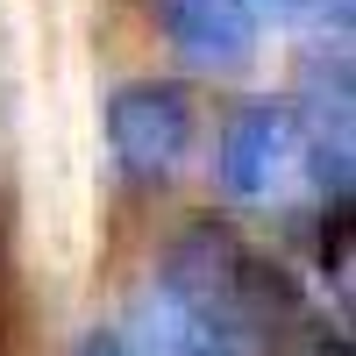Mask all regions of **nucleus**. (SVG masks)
Returning a JSON list of instances; mask_svg holds the SVG:
<instances>
[{"label":"nucleus","instance_id":"nucleus-2","mask_svg":"<svg viewBox=\"0 0 356 356\" xmlns=\"http://www.w3.org/2000/svg\"><path fill=\"white\" fill-rule=\"evenodd\" d=\"M221 193L228 200H278L285 178L300 171V122H292V107L278 100H250L228 114L221 129Z\"/></svg>","mask_w":356,"mask_h":356},{"label":"nucleus","instance_id":"nucleus-5","mask_svg":"<svg viewBox=\"0 0 356 356\" xmlns=\"http://www.w3.org/2000/svg\"><path fill=\"white\" fill-rule=\"evenodd\" d=\"M72 356H136V342H122V335H100V328H93V335H79V349H72Z\"/></svg>","mask_w":356,"mask_h":356},{"label":"nucleus","instance_id":"nucleus-4","mask_svg":"<svg viewBox=\"0 0 356 356\" xmlns=\"http://www.w3.org/2000/svg\"><path fill=\"white\" fill-rule=\"evenodd\" d=\"M136 356H257V335L171 292L164 278L136 300Z\"/></svg>","mask_w":356,"mask_h":356},{"label":"nucleus","instance_id":"nucleus-3","mask_svg":"<svg viewBox=\"0 0 356 356\" xmlns=\"http://www.w3.org/2000/svg\"><path fill=\"white\" fill-rule=\"evenodd\" d=\"M157 29L178 65L193 72H243L257 57L250 0H157Z\"/></svg>","mask_w":356,"mask_h":356},{"label":"nucleus","instance_id":"nucleus-1","mask_svg":"<svg viewBox=\"0 0 356 356\" xmlns=\"http://www.w3.org/2000/svg\"><path fill=\"white\" fill-rule=\"evenodd\" d=\"M107 150L122 164V178L157 186L186 164L193 150V93L171 79H129L107 93Z\"/></svg>","mask_w":356,"mask_h":356},{"label":"nucleus","instance_id":"nucleus-6","mask_svg":"<svg viewBox=\"0 0 356 356\" xmlns=\"http://www.w3.org/2000/svg\"><path fill=\"white\" fill-rule=\"evenodd\" d=\"M307 0H250V15H300Z\"/></svg>","mask_w":356,"mask_h":356}]
</instances>
